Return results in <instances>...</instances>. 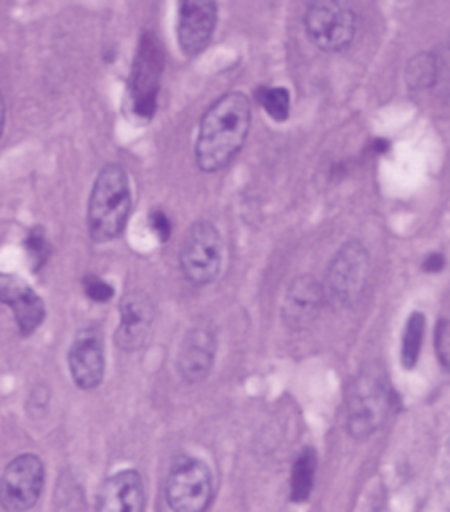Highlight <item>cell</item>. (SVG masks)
I'll list each match as a JSON object with an SVG mask.
<instances>
[{
	"mask_svg": "<svg viewBox=\"0 0 450 512\" xmlns=\"http://www.w3.org/2000/svg\"><path fill=\"white\" fill-rule=\"evenodd\" d=\"M434 56H436V70H438L436 88H440L442 94L450 98V38L440 46L438 52H434Z\"/></svg>",
	"mask_w": 450,
	"mask_h": 512,
	"instance_id": "obj_23",
	"label": "cell"
},
{
	"mask_svg": "<svg viewBox=\"0 0 450 512\" xmlns=\"http://www.w3.org/2000/svg\"><path fill=\"white\" fill-rule=\"evenodd\" d=\"M172 512H206L214 496L210 468L192 456H178L168 470L164 486Z\"/></svg>",
	"mask_w": 450,
	"mask_h": 512,
	"instance_id": "obj_7",
	"label": "cell"
},
{
	"mask_svg": "<svg viewBox=\"0 0 450 512\" xmlns=\"http://www.w3.org/2000/svg\"><path fill=\"white\" fill-rule=\"evenodd\" d=\"M68 368L72 382L82 390H94L104 378V346L98 328L78 330L68 350Z\"/></svg>",
	"mask_w": 450,
	"mask_h": 512,
	"instance_id": "obj_13",
	"label": "cell"
},
{
	"mask_svg": "<svg viewBox=\"0 0 450 512\" xmlns=\"http://www.w3.org/2000/svg\"><path fill=\"white\" fill-rule=\"evenodd\" d=\"M224 242L210 220H196L184 234L180 246V270L194 286L214 282L222 270Z\"/></svg>",
	"mask_w": 450,
	"mask_h": 512,
	"instance_id": "obj_5",
	"label": "cell"
},
{
	"mask_svg": "<svg viewBox=\"0 0 450 512\" xmlns=\"http://www.w3.org/2000/svg\"><path fill=\"white\" fill-rule=\"evenodd\" d=\"M0 302L12 310L22 336H30L46 316L42 298L24 278L12 272H0Z\"/></svg>",
	"mask_w": 450,
	"mask_h": 512,
	"instance_id": "obj_15",
	"label": "cell"
},
{
	"mask_svg": "<svg viewBox=\"0 0 450 512\" xmlns=\"http://www.w3.org/2000/svg\"><path fill=\"white\" fill-rule=\"evenodd\" d=\"M162 70L164 54L158 44V38L152 32H144L138 40L128 82L130 106L138 118L150 120L156 114Z\"/></svg>",
	"mask_w": 450,
	"mask_h": 512,
	"instance_id": "obj_6",
	"label": "cell"
},
{
	"mask_svg": "<svg viewBox=\"0 0 450 512\" xmlns=\"http://www.w3.org/2000/svg\"><path fill=\"white\" fill-rule=\"evenodd\" d=\"M392 412V390L376 366L362 368L348 386L344 426L354 440H364L380 430Z\"/></svg>",
	"mask_w": 450,
	"mask_h": 512,
	"instance_id": "obj_3",
	"label": "cell"
},
{
	"mask_svg": "<svg viewBox=\"0 0 450 512\" xmlns=\"http://www.w3.org/2000/svg\"><path fill=\"white\" fill-rule=\"evenodd\" d=\"M370 278V256L362 242L348 240L332 256L326 276V304L344 310L352 308L364 294Z\"/></svg>",
	"mask_w": 450,
	"mask_h": 512,
	"instance_id": "obj_4",
	"label": "cell"
},
{
	"mask_svg": "<svg viewBox=\"0 0 450 512\" xmlns=\"http://www.w3.org/2000/svg\"><path fill=\"white\" fill-rule=\"evenodd\" d=\"M82 288H84V294L92 300V302H108L112 296H114V286L110 282H106L104 278L96 276V274H88L84 276L82 280Z\"/></svg>",
	"mask_w": 450,
	"mask_h": 512,
	"instance_id": "obj_22",
	"label": "cell"
},
{
	"mask_svg": "<svg viewBox=\"0 0 450 512\" xmlns=\"http://www.w3.org/2000/svg\"><path fill=\"white\" fill-rule=\"evenodd\" d=\"M316 468H318V458L314 448L306 446L302 448L294 462H292V470H290V500L300 504L306 502L312 494L314 488V478H316Z\"/></svg>",
	"mask_w": 450,
	"mask_h": 512,
	"instance_id": "obj_17",
	"label": "cell"
},
{
	"mask_svg": "<svg viewBox=\"0 0 450 512\" xmlns=\"http://www.w3.org/2000/svg\"><path fill=\"white\" fill-rule=\"evenodd\" d=\"M148 224H150V230L154 232V236L162 242H166L172 234V222L170 218L162 212V210H152L148 214Z\"/></svg>",
	"mask_w": 450,
	"mask_h": 512,
	"instance_id": "obj_25",
	"label": "cell"
},
{
	"mask_svg": "<svg viewBox=\"0 0 450 512\" xmlns=\"http://www.w3.org/2000/svg\"><path fill=\"white\" fill-rule=\"evenodd\" d=\"M24 250H26V256H28L30 264H32V270L38 272L48 262V256H50V244L46 240V230L40 228V226H32L26 232Z\"/></svg>",
	"mask_w": 450,
	"mask_h": 512,
	"instance_id": "obj_21",
	"label": "cell"
},
{
	"mask_svg": "<svg viewBox=\"0 0 450 512\" xmlns=\"http://www.w3.org/2000/svg\"><path fill=\"white\" fill-rule=\"evenodd\" d=\"M218 22L216 0H178L176 36L180 50L192 58L210 44Z\"/></svg>",
	"mask_w": 450,
	"mask_h": 512,
	"instance_id": "obj_10",
	"label": "cell"
},
{
	"mask_svg": "<svg viewBox=\"0 0 450 512\" xmlns=\"http://www.w3.org/2000/svg\"><path fill=\"white\" fill-rule=\"evenodd\" d=\"M120 322L114 334L116 346L124 352H134L144 346L154 324V302L144 290H130L120 300Z\"/></svg>",
	"mask_w": 450,
	"mask_h": 512,
	"instance_id": "obj_11",
	"label": "cell"
},
{
	"mask_svg": "<svg viewBox=\"0 0 450 512\" xmlns=\"http://www.w3.org/2000/svg\"><path fill=\"white\" fill-rule=\"evenodd\" d=\"M444 264H446L444 256H442L440 252H432V254H428V256L424 258L422 268H424L426 272H440V270L444 268Z\"/></svg>",
	"mask_w": 450,
	"mask_h": 512,
	"instance_id": "obj_26",
	"label": "cell"
},
{
	"mask_svg": "<svg viewBox=\"0 0 450 512\" xmlns=\"http://www.w3.org/2000/svg\"><path fill=\"white\" fill-rule=\"evenodd\" d=\"M132 204L134 200L128 170L118 162L104 164L96 174L88 196V236L100 244L116 240L126 230Z\"/></svg>",
	"mask_w": 450,
	"mask_h": 512,
	"instance_id": "obj_2",
	"label": "cell"
},
{
	"mask_svg": "<svg viewBox=\"0 0 450 512\" xmlns=\"http://www.w3.org/2000/svg\"><path fill=\"white\" fill-rule=\"evenodd\" d=\"M436 56L434 52H420L412 56L404 68V80L412 90L436 88Z\"/></svg>",
	"mask_w": 450,
	"mask_h": 512,
	"instance_id": "obj_18",
	"label": "cell"
},
{
	"mask_svg": "<svg viewBox=\"0 0 450 512\" xmlns=\"http://www.w3.org/2000/svg\"><path fill=\"white\" fill-rule=\"evenodd\" d=\"M424 326H426V320H424L422 312H412L404 324L400 360L406 370H412L418 362V356L422 350V340H424Z\"/></svg>",
	"mask_w": 450,
	"mask_h": 512,
	"instance_id": "obj_19",
	"label": "cell"
},
{
	"mask_svg": "<svg viewBox=\"0 0 450 512\" xmlns=\"http://www.w3.org/2000/svg\"><path fill=\"white\" fill-rule=\"evenodd\" d=\"M252 124V104L244 92L218 96L202 114L194 144L196 166L214 174L224 170L242 150Z\"/></svg>",
	"mask_w": 450,
	"mask_h": 512,
	"instance_id": "obj_1",
	"label": "cell"
},
{
	"mask_svg": "<svg viewBox=\"0 0 450 512\" xmlns=\"http://www.w3.org/2000/svg\"><path fill=\"white\" fill-rule=\"evenodd\" d=\"M216 356V330L210 322H200L192 326L178 350L176 368L186 384L202 382L214 364Z\"/></svg>",
	"mask_w": 450,
	"mask_h": 512,
	"instance_id": "obj_14",
	"label": "cell"
},
{
	"mask_svg": "<svg viewBox=\"0 0 450 512\" xmlns=\"http://www.w3.org/2000/svg\"><path fill=\"white\" fill-rule=\"evenodd\" d=\"M436 354L440 364L450 370V318L442 320L436 328Z\"/></svg>",
	"mask_w": 450,
	"mask_h": 512,
	"instance_id": "obj_24",
	"label": "cell"
},
{
	"mask_svg": "<svg viewBox=\"0 0 450 512\" xmlns=\"http://www.w3.org/2000/svg\"><path fill=\"white\" fill-rule=\"evenodd\" d=\"M4 124H6V100H4V94L0 90V140H2V134H4Z\"/></svg>",
	"mask_w": 450,
	"mask_h": 512,
	"instance_id": "obj_27",
	"label": "cell"
},
{
	"mask_svg": "<svg viewBox=\"0 0 450 512\" xmlns=\"http://www.w3.org/2000/svg\"><path fill=\"white\" fill-rule=\"evenodd\" d=\"M144 482L136 470L108 476L96 496V512H144Z\"/></svg>",
	"mask_w": 450,
	"mask_h": 512,
	"instance_id": "obj_16",
	"label": "cell"
},
{
	"mask_svg": "<svg viewBox=\"0 0 450 512\" xmlns=\"http://www.w3.org/2000/svg\"><path fill=\"white\" fill-rule=\"evenodd\" d=\"M256 98L274 122H284L290 116V92L284 86H260Z\"/></svg>",
	"mask_w": 450,
	"mask_h": 512,
	"instance_id": "obj_20",
	"label": "cell"
},
{
	"mask_svg": "<svg viewBox=\"0 0 450 512\" xmlns=\"http://www.w3.org/2000/svg\"><path fill=\"white\" fill-rule=\"evenodd\" d=\"M446 454H448V460H450V440H448V446H446Z\"/></svg>",
	"mask_w": 450,
	"mask_h": 512,
	"instance_id": "obj_28",
	"label": "cell"
},
{
	"mask_svg": "<svg viewBox=\"0 0 450 512\" xmlns=\"http://www.w3.org/2000/svg\"><path fill=\"white\" fill-rule=\"evenodd\" d=\"M358 20L344 0H312L304 12V30L324 52L346 50L356 36Z\"/></svg>",
	"mask_w": 450,
	"mask_h": 512,
	"instance_id": "obj_8",
	"label": "cell"
},
{
	"mask_svg": "<svg viewBox=\"0 0 450 512\" xmlns=\"http://www.w3.org/2000/svg\"><path fill=\"white\" fill-rule=\"evenodd\" d=\"M44 488V464L36 454H18L0 476V506L4 512H28Z\"/></svg>",
	"mask_w": 450,
	"mask_h": 512,
	"instance_id": "obj_9",
	"label": "cell"
},
{
	"mask_svg": "<svg viewBox=\"0 0 450 512\" xmlns=\"http://www.w3.org/2000/svg\"><path fill=\"white\" fill-rule=\"evenodd\" d=\"M326 304L324 286L312 274H300L290 280L284 302L282 320L290 330H306L320 316Z\"/></svg>",
	"mask_w": 450,
	"mask_h": 512,
	"instance_id": "obj_12",
	"label": "cell"
}]
</instances>
